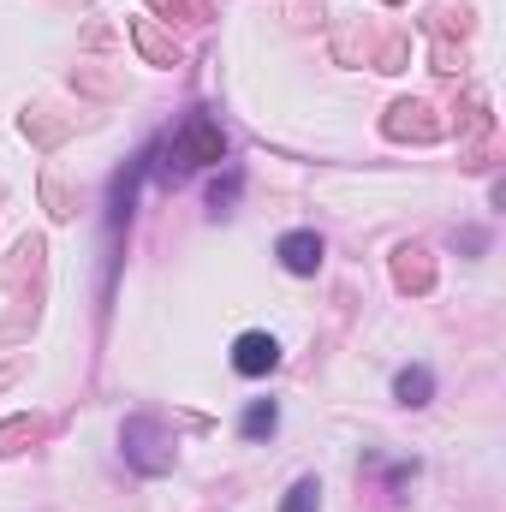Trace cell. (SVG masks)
<instances>
[{
	"label": "cell",
	"mask_w": 506,
	"mask_h": 512,
	"mask_svg": "<svg viewBox=\"0 0 506 512\" xmlns=\"http://www.w3.org/2000/svg\"><path fill=\"white\" fill-rule=\"evenodd\" d=\"M155 155H161V173H167V179H191V173L227 161V131H221L215 114H185L179 126L161 137Z\"/></svg>",
	"instance_id": "6da1fadb"
},
{
	"label": "cell",
	"mask_w": 506,
	"mask_h": 512,
	"mask_svg": "<svg viewBox=\"0 0 506 512\" xmlns=\"http://www.w3.org/2000/svg\"><path fill=\"white\" fill-rule=\"evenodd\" d=\"M120 459H126L137 477H167L173 471V429L149 411H137L120 423Z\"/></svg>",
	"instance_id": "7a4b0ae2"
},
{
	"label": "cell",
	"mask_w": 506,
	"mask_h": 512,
	"mask_svg": "<svg viewBox=\"0 0 506 512\" xmlns=\"http://www.w3.org/2000/svg\"><path fill=\"white\" fill-rule=\"evenodd\" d=\"M274 256H280V268H286V274L310 280V274L322 268V256H328V245H322V233H310V227H292V233H280V245H274Z\"/></svg>",
	"instance_id": "3957f363"
},
{
	"label": "cell",
	"mask_w": 506,
	"mask_h": 512,
	"mask_svg": "<svg viewBox=\"0 0 506 512\" xmlns=\"http://www.w3.org/2000/svg\"><path fill=\"white\" fill-rule=\"evenodd\" d=\"M233 370H239V376H251V382L274 376V370H280V340H274V334H262V328L239 334V340H233Z\"/></svg>",
	"instance_id": "277c9868"
},
{
	"label": "cell",
	"mask_w": 506,
	"mask_h": 512,
	"mask_svg": "<svg viewBox=\"0 0 506 512\" xmlns=\"http://www.w3.org/2000/svg\"><path fill=\"white\" fill-rule=\"evenodd\" d=\"M393 399H399V405H429V399H435V370H429V364H405V370L393 376Z\"/></svg>",
	"instance_id": "5b68a950"
},
{
	"label": "cell",
	"mask_w": 506,
	"mask_h": 512,
	"mask_svg": "<svg viewBox=\"0 0 506 512\" xmlns=\"http://www.w3.org/2000/svg\"><path fill=\"white\" fill-rule=\"evenodd\" d=\"M274 429H280V405H274V399H251L245 417H239V435H245V441H268Z\"/></svg>",
	"instance_id": "8992f818"
},
{
	"label": "cell",
	"mask_w": 506,
	"mask_h": 512,
	"mask_svg": "<svg viewBox=\"0 0 506 512\" xmlns=\"http://www.w3.org/2000/svg\"><path fill=\"white\" fill-rule=\"evenodd\" d=\"M280 512H322V483H316V477H298V483L286 489Z\"/></svg>",
	"instance_id": "52a82bcc"
},
{
	"label": "cell",
	"mask_w": 506,
	"mask_h": 512,
	"mask_svg": "<svg viewBox=\"0 0 506 512\" xmlns=\"http://www.w3.org/2000/svg\"><path fill=\"white\" fill-rule=\"evenodd\" d=\"M233 197H239V173H227V185H215V191H209V209H215V215H227V203H233Z\"/></svg>",
	"instance_id": "ba28073f"
}]
</instances>
